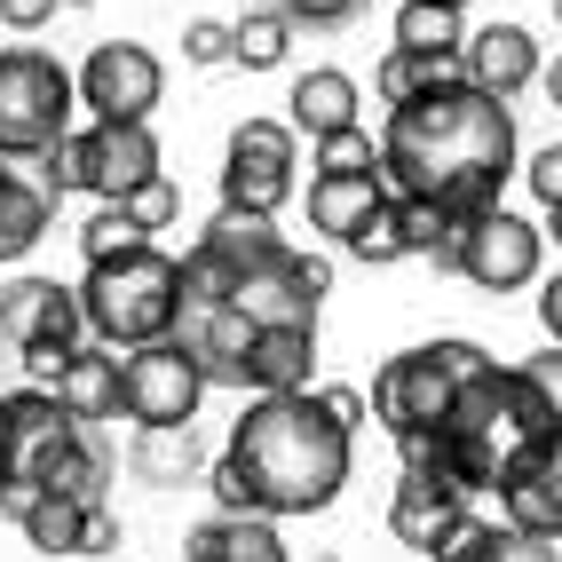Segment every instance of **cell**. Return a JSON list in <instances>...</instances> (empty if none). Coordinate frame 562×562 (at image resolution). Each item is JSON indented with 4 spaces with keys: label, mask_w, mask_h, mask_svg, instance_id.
Wrapping results in <instances>:
<instances>
[{
    "label": "cell",
    "mask_w": 562,
    "mask_h": 562,
    "mask_svg": "<svg viewBox=\"0 0 562 562\" xmlns=\"http://www.w3.org/2000/svg\"><path fill=\"white\" fill-rule=\"evenodd\" d=\"M539 88H547V103H554V111H562V56H554V64H547V71H539Z\"/></svg>",
    "instance_id": "cell-43"
},
{
    "label": "cell",
    "mask_w": 562,
    "mask_h": 562,
    "mask_svg": "<svg viewBox=\"0 0 562 562\" xmlns=\"http://www.w3.org/2000/svg\"><path fill=\"white\" fill-rule=\"evenodd\" d=\"M349 254L364 261V270H389V261H412V246H404V222H396V199H389V206H381V214H372L364 231L349 238Z\"/></svg>",
    "instance_id": "cell-32"
},
{
    "label": "cell",
    "mask_w": 562,
    "mask_h": 562,
    "mask_svg": "<svg viewBox=\"0 0 562 562\" xmlns=\"http://www.w3.org/2000/svg\"><path fill=\"white\" fill-rule=\"evenodd\" d=\"M436 80H460V64H428V56L389 48V56H381V71H372V88H381V103H389V111H396V103H412L420 88H436Z\"/></svg>",
    "instance_id": "cell-31"
},
{
    "label": "cell",
    "mask_w": 562,
    "mask_h": 562,
    "mask_svg": "<svg viewBox=\"0 0 562 562\" xmlns=\"http://www.w3.org/2000/svg\"><path fill=\"white\" fill-rule=\"evenodd\" d=\"M127 468H135V483H151V492L199 483V475H206L199 428H135V443H127Z\"/></svg>",
    "instance_id": "cell-24"
},
{
    "label": "cell",
    "mask_w": 562,
    "mask_h": 562,
    "mask_svg": "<svg viewBox=\"0 0 562 562\" xmlns=\"http://www.w3.org/2000/svg\"><path fill=\"white\" fill-rule=\"evenodd\" d=\"M293 135L285 120H238L231 151H222V206L238 214H278L293 199Z\"/></svg>",
    "instance_id": "cell-10"
},
{
    "label": "cell",
    "mask_w": 562,
    "mask_h": 562,
    "mask_svg": "<svg viewBox=\"0 0 562 562\" xmlns=\"http://www.w3.org/2000/svg\"><path fill=\"white\" fill-rule=\"evenodd\" d=\"M0 428H9V492H41V475L88 436L56 389H9L0 396Z\"/></svg>",
    "instance_id": "cell-13"
},
{
    "label": "cell",
    "mask_w": 562,
    "mask_h": 562,
    "mask_svg": "<svg viewBox=\"0 0 562 562\" xmlns=\"http://www.w3.org/2000/svg\"><path fill=\"white\" fill-rule=\"evenodd\" d=\"M127 214H135V222H143V231H167V222H175V214H182V191H175V182H167V175H159V182H143V191H135V199H127Z\"/></svg>",
    "instance_id": "cell-36"
},
{
    "label": "cell",
    "mask_w": 562,
    "mask_h": 562,
    "mask_svg": "<svg viewBox=\"0 0 562 562\" xmlns=\"http://www.w3.org/2000/svg\"><path fill=\"white\" fill-rule=\"evenodd\" d=\"M0 507L16 515L24 547H41V554H80V531H88V507H80V499H56V492H9Z\"/></svg>",
    "instance_id": "cell-26"
},
{
    "label": "cell",
    "mask_w": 562,
    "mask_h": 562,
    "mask_svg": "<svg viewBox=\"0 0 562 562\" xmlns=\"http://www.w3.org/2000/svg\"><path fill=\"white\" fill-rule=\"evenodd\" d=\"M231 41H238V24H222V16H191L182 24V64H231Z\"/></svg>",
    "instance_id": "cell-34"
},
{
    "label": "cell",
    "mask_w": 562,
    "mask_h": 562,
    "mask_svg": "<svg viewBox=\"0 0 562 562\" xmlns=\"http://www.w3.org/2000/svg\"><path fill=\"white\" fill-rule=\"evenodd\" d=\"M310 372H317V325L254 333V349H246V389L254 396H310Z\"/></svg>",
    "instance_id": "cell-18"
},
{
    "label": "cell",
    "mask_w": 562,
    "mask_h": 562,
    "mask_svg": "<svg viewBox=\"0 0 562 562\" xmlns=\"http://www.w3.org/2000/svg\"><path fill=\"white\" fill-rule=\"evenodd\" d=\"M182 562H285V539L270 515H214L182 539Z\"/></svg>",
    "instance_id": "cell-23"
},
{
    "label": "cell",
    "mask_w": 562,
    "mask_h": 562,
    "mask_svg": "<svg viewBox=\"0 0 562 562\" xmlns=\"http://www.w3.org/2000/svg\"><path fill=\"white\" fill-rule=\"evenodd\" d=\"M539 325H547V341L562 349V270H554V278L539 285Z\"/></svg>",
    "instance_id": "cell-42"
},
{
    "label": "cell",
    "mask_w": 562,
    "mask_h": 562,
    "mask_svg": "<svg viewBox=\"0 0 562 562\" xmlns=\"http://www.w3.org/2000/svg\"><path fill=\"white\" fill-rule=\"evenodd\" d=\"M357 468V436L317 396H254L238 412L231 443L214 460V507L222 515H325Z\"/></svg>",
    "instance_id": "cell-2"
},
{
    "label": "cell",
    "mask_w": 562,
    "mask_h": 562,
    "mask_svg": "<svg viewBox=\"0 0 562 562\" xmlns=\"http://www.w3.org/2000/svg\"><path fill=\"white\" fill-rule=\"evenodd\" d=\"M80 554H120V515H111V507H88V531H80Z\"/></svg>",
    "instance_id": "cell-40"
},
{
    "label": "cell",
    "mask_w": 562,
    "mask_h": 562,
    "mask_svg": "<svg viewBox=\"0 0 562 562\" xmlns=\"http://www.w3.org/2000/svg\"><path fill=\"white\" fill-rule=\"evenodd\" d=\"M396 48L428 56V64H460V48H468L460 9H443V0H396Z\"/></svg>",
    "instance_id": "cell-27"
},
{
    "label": "cell",
    "mask_w": 562,
    "mask_h": 562,
    "mask_svg": "<svg viewBox=\"0 0 562 562\" xmlns=\"http://www.w3.org/2000/svg\"><path fill=\"white\" fill-rule=\"evenodd\" d=\"M317 175H381V143H372L364 127L333 135V143H317Z\"/></svg>",
    "instance_id": "cell-33"
},
{
    "label": "cell",
    "mask_w": 562,
    "mask_h": 562,
    "mask_svg": "<svg viewBox=\"0 0 562 562\" xmlns=\"http://www.w3.org/2000/svg\"><path fill=\"white\" fill-rule=\"evenodd\" d=\"M443 9H468V0H443Z\"/></svg>",
    "instance_id": "cell-48"
},
{
    "label": "cell",
    "mask_w": 562,
    "mask_h": 562,
    "mask_svg": "<svg viewBox=\"0 0 562 562\" xmlns=\"http://www.w3.org/2000/svg\"><path fill=\"white\" fill-rule=\"evenodd\" d=\"M436 562H562L547 539H522V531H507V522H483V515H468L452 539H443V554Z\"/></svg>",
    "instance_id": "cell-28"
},
{
    "label": "cell",
    "mask_w": 562,
    "mask_h": 562,
    "mask_svg": "<svg viewBox=\"0 0 562 562\" xmlns=\"http://www.w3.org/2000/svg\"><path fill=\"white\" fill-rule=\"evenodd\" d=\"M539 41L522 24H483V32H468V48H460V80L468 88H483L492 103H507V95H522L539 80Z\"/></svg>",
    "instance_id": "cell-17"
},
{
    "label": "cell",
    "mask_w": 562,
    "mask_h": 562,
    "mask_svg": "<svg viewBox=\"0 0 562 562\" xmlns=\"http://www.w3.org/2000/svg\"><path fill=\"white\" fill-rule=\"evenodd\" d=\"M554 24H562V0H554Z\"/></svg>",
    "instance_id": "cell-49"
},
{
    "label": "cell",
    "mask_w": 562,
    "mask_h": 562,
    "mask_svg": "<svg viewBox=\"0 0 562 562\" xmlns=\"http://www.w3.org/2000/svg\"><path fill=\"white\" fill-rule=\"evenodd\" d=\"M56 16V0H0V24H9V32H41Z\"/></svg>",
    "instance_id": "cell-41"
},
{
    "label": "cell",
    "mask_w": 562,
    "mask_h": 562,
    "mask_svg": "<svg viewBox=\"0 0 562 562\" xmlns=\"http://www.w3.org/2000/svg\"><path fill=\"white\" fill-rule=\"evenodd\" d=\"M56 396H64V412H71L80 428H88V420H120V357H111L103 341H95V349H71Z\"/></svg>",
    "instance_id": "cell-25"
},
{
    "label": "cell",
    "mask_w": 562,
    "mask_h": 562,
    "mask_svg": "<svg viewBox=\"0 0 562 562\" xmlns=\"http://www.w3.org/2000/svg\"><path fill=\"white\" fill-rule=\"evenodd\" d=\"M285 48H293V24H285L278 9H246V16H238V41H231V64H246V71H278Z\"/></svg>",
    "instance_id": "cell-29"
},
{
    "label": "cell",
    "mask_w": 562,
    "mask_h": 562,
    "mask_svg": "<svg viewBox=\"0 0 562 562\" xmlns=\"http://www.w3.org/2000/svg\"><path fill=\"white\" fill-rule=\"evenodd\" d=\"M522 381L539 389V404H547V420L562 428V349H554V341H547L539 357H522Z\"/></svg>",
    "instance_id": "cell-35"
},
{
    "label": "cell",
    "mask_w": 562,
    "mask_h": 562,
    "mask_svg": "<svg viewBox=\"0 0 562 562\" xmlns=\"http://www.w3.org/2000/svg\"><path fill=\"white\" fill-rule=\"evenodd\" d=\"M539 261H547V231H539V222H522L507 206H483V214L460 222V278L468 285L515 293V285L539 278Z\"/></svg>",
    "instance_id": "cell-11"
},
{
    "label": "cell",
    "mask_w": 562,
    "mask_h": 562,
    "mask_svg": "<svg viewBox=\"0 0 562 562\" xmlns=\"http://www.w3.org/2000/svg\"><path fill=\"white\" fill-rule=\"evenodd\" d=\"M199 261H214L222 278H246V270H261L270 254H285V231H278V214H238V206H214V222L199 231V246H191Z\"/></svg>",
    "instance_id": "cell-19"
},
{
    "label": "cell",
    "mask_w": 562,
    "mask_h": 562,
    "mask_svg": "<svg viewBox=\"0 0 562 562\" xmlns=\"http://www.w3.org/2000/svg\"><path fill=\"white\" fill-rule=\"evenodd\" d=\"M547 428L554 420H547L539 389L522 381V364H492V372H475L460 389L452 420L420 428V436H396V452H404L412 483H436V492H452V499H475V492H499L507 460Z\"/></svg>",
    "instance_id": "cell-3"
},
{
    "label": "cell",
    "mask_w": 562,
    "mask_h": 562,
    "mask_svg": "<svg viewBox=\"0 0 562 562\" xmlns=\"http://www.w3.org/2000/svg\"><path fill=\"white\" fill-rule=\"evenodd\" d=\"M246 9H278V0H246Z\"/></svg>",
    "instance_id": "cell-46"
},
{
    "label": "cell",
    "mask_w": 562,
    "mask_h": 562,
    "mask_svg": "<svg viewBox=\"0 0 562 562\" xmlns=\"http://www.w3.org/2000/svg\"><path fill=\"white\" fill-rule=\"evenodd\" d=\"M41 167H48V182H56L64 199H71V191H88V199H103V206H127L143 182H159V175H167L151 127H103V120H95L88 135H64Z\"/></svg>",
    "instance_id": "cell-7"
},
{
    "label": "cell",
    "mask_w": 562,
    "mask_h": 562,
    "mask_svg": "<svg viewBox=\"0 0 562 562\" xmlns=\"http://www.w3.org/2000/svg\"><path fill=\"white\" fill-rule=\"evenodd\" d=\"M468 522V499H452V492H436V483H396V499H389V531L412 547V554H443V539H452Z\"/></svg>",
    "instance_id": "cell-22"
},
{
    "label": "cell",
    "mask_w": 562,
    "mask_h": 562,
    "mask_svg": "<svg viewBox=\"0 0 562 562\" xmlns=\"http://www.w3.org/2000/svg\"><path fill=\"white\" fill-rule=\"evenodd\" d=\"M381 206H389L381 175H310V231H325L333 246H349Z\"/></svg>",
    "instance_id": "cell-20"
},
{
    "label": "cell",
    "mask_w": 562,
    "mask_h": 562,
    "mask_svg": "<svg viewBox=\"0 0 562 562\" xmlns=\"http://www.w3.org/2000/svg\"><path fill=\"white\" fill-rule=\"evenodd\" d=\"M88 317H80V285H56V278H16L9 293H0V341H9L16 357H71L88 349L80 341Z\"/></svg>",
    "instance_id": "cell-14"
},
{
    "label": "cell",
    "mask_w": 562,
    "mask_h": 562,
    "mask_svg": "<svg viewBox=\"0 0 562 562\" xmlns=\"http://www.w3.org/2000/svg\"><path fill=\"white\" fill-rule=\"evenodd\" d=\"M547 238H554V246H562V206H554V214H547Z\"/></svg>",
    "instance_id": "cell-45"
},
{
    "label": "cell",
    "mask_w": 562,
    "mask_h": 562,
    "mask_svg": "<svg viewBox=\"0 0 562 562\" xmlns=\"http://www.w3.org/2000/svg\"><path fill=\"white\" fill-rule=\"evenodd\" d=\"M199 404H206V372L175 341H151V349L120 357V412L135 428H191Z\"/></svg>",
    "instance_id": "cell-8"
},
{
    "label": "cell",
    "mask_w": 562,
    "mask_h": 562,
    "mask_svg": "<svg viewBox=\"0 0 562 562\" xmlns=\"http://www.w3.org/2000/svg\"><path fill=\"white\" fill-rule=\"evenodd\" d=\"M71 80H80V103L95 111L103 127H151V111L167 95V64L143 41H103Z\"/></svg>",
    "instance_id": "cell-9"
},
{
    "label": "cell",
    "mask_w": 562,
    "mask_h": 562,
    "mask_svg": "<svg viewBox=\"0 0 562 562\" xmlns=\"http://www.w3.org/2000/svg\"><path fill=\"white\" fill-rule=\"evenodd\" d=\"M143 246H151V231H143L127 206H95V214H88V231H80L88 270H95V261H120V254H143Z\"/></svg>",
    "instance_id": "cell-30"
},
{
    "label": "cell",
    "mask_w": 562,
    "mask_h": 562,
    "mask_svg": "<svg viewBox=\"0 0 562 562\" xmlns=\"http://www.w3.org/2000/svg\"><path fill=\"white\" fill-rule=\"evenodd\" d=\"M325 285H333V270L317 254H270L261 270H246V278H231V302H238V317L254 325V333H270V325H317V310H325Z\"/></svg>",
    "instance_id": "cell-12"
},
{
    "label": "cell",
    "mask_w": 562,
    "mask_h": 562,
    "mask_svg": "<svg viewBox=\"0 0 562 562\" xmlns=\"http://www.w3.org/2000/svg\"><path fill=\"white\" fill-rule=\"evenodd\" d=\"M317 404H325V412H333V420H341L349 436L364 428V412H372V396H364V389H349V381H333V389H317Z\"/></svg>",
    "instance_id": "cell-39"
},
{
    "label": "cell",
    "mask_w": 562,
    "mask_h": 562,
    "mask_svg": "<svg viewBox=\"0 0 562 562\" xmlns=\"http://www.w3.org/2000/svg\"><path fill=\"white\" fill-rule=\"evenodd\" d=\"M515 175V111L468 80H436L381 127V182L389 199H428L452 222L499 206V182Z\"/></svg>",
    "instance_id": "cell-1"
},
{
    "label": "cell",
    "mask_w": 562,
    "mask_h": 562,
    "mask_svg": "<svg viewBox=\"0 0 562 562\" xmlns=\"http://www.w3.org/2000/svg\"><path fill=\"white\" fill-rule=\"evenodd\" d=\"M175 310H182V261L159 254V246L120 254V261H95V270L80 278V317H88V333L111 357L167 341Z\"/></svg>",
    "instance_id": "cell-4"
},
{
    "label": "cell",
    "mask_w": 562,
    "mask_h": 562,
    "mask_svg": "<svg viewBox=\"0 0 562 562\" xmlns=\"http://www.w3.org/2000/svg\"><path fill=\"white\" fill-rule=\"evenodd\" d=\"M0 499H9V428H0Z\"/></svg>",
    "instance_id": "cell-44"
},
{
    "label": "cell",
    "mask_w": 562,
    "mask_h": 562,
    "mask_svg": "<svg viewBox=\"0 0 562 562\" xmlns=\"http://www.w3.org/2000/svg\"><path fill=\"white\" fill-rule=\"evenodd\" d=\"M80 80L48 48H0V159H48L71 135Z\"/></svg>",
    "instance_id": "cell-6"
},
{
    "label": "cell",
    "mask_w": 562,
    "mask_h": 562,
    "mask_svg": "<svg viewBox=\"0 0 562 562\" xmlns=\"http://www.w3.org/2000/svg\"><path fill=\"white\" fill-rule=\"evenodd\" d=\"M285 103H293V111H285V127H293V135H310V143H333V135H349V127H357V80H349V71H333V64L302 71Z\"/></svg>",
    "instance_id": "cell-21"
},
{
    "label": "cell",
    "mask_w": 562,
    "mask_h": 562,
    "mask_svg": "<svg viewBox=\"0 0 562 562\" xmlns=\"http://www.w3.org/2000/svg\"><path fill=\"white\" fill-rule=\"evenodd\" d=\"M56 206H64V191L48 182L41 159H0V261H24L41 246Z\"/></svg>",
    "instance_id": "cell-16"
},
{
    "label": "cell",
    "mask_w": 562,
    "mask_h": 562,
    "mask_svg": "<svg viewBox=\"0 0 562 562\" xmlns=\"http://www.w3.org/2000/svg\"><path fill=\"white\" fill-rule=\"evenodd\" d=\"M56 9H88V0H56Z\"/></svg>",
    "instance_id": "cell-47"
},
{
    "label": "cell",
    "mask_w": 562,
    "mask_h": 562,
    "mask_svg": "<svg viewBox=\"0 0 562 562\" xmlns=\"http://www.w3.org/2000/svg\"><path fill=\"white\" fill-rule=\"evenodd\" d=\"M475 372H492V357H483L475 341H420L389 357L381 372H372V420H381L389 436H420V428H443L452 420L460 389L475 381Z\"/></svg>",
    "instance_id": "cell-5"
},
{
    "label": "cell",
    "mask_w": 562,
    "mask_h": 562,
    "mask_svg": "<svg viewBox=\"0 0 562 562\" xmlns=\"http://www.w3.org/2000/svg\"><path fill=\"white\" fill-rule=\"evenodd\" d=\"M499 522L522 531V539L562 547V428L531 436L507 460V475H499Z\"/></svg>",
    "instance_id": "cell-15"
},
{
    "label": "cell",
    "mask_w": 562,
    "mask_h": 562,
    "mask_svg": "<svg viewBox=\"0 0 562 562\" xmlns=\"http://www.w3.org/2000/svg\"><path fill=\"white\" fill-rule=\"evenodd\" d=\"M522 182H531V199L554 214V206H562V143H547V151H539L531 167H522Z\"/></svg>",
    "instance_id": "cell-37"
},
{
    "label": "cell",
    "mask_w": 562,
    "mask_h": 562,
    "mask_svg": "<svg viewBox=\"0 0 562 562\" xmlns=\"http://www.w3.org/2000/svg\"><path fill=\"white\" fill-rule=\"evenodd\" d=\"M357 9H364V0H278L285 24H349Z\"/></svg>",
    "instance_id": "cell-38"
}]
</instances>
